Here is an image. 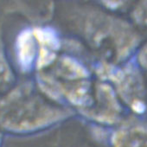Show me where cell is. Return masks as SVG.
I'll use <instances>...</instances> for the list:
<instances>
[{"label":"cell","mask_w":147,"mask_h":147,"mask_svg":"<svg viewBox=\"0 0 147 147\" xmlns=\"http://www.w3.org/2000/svg\"><path fill=\"white\" fill-rule=\"evenodd\" d=\"M13 82L14 74L6 57L2 41L0 39V93L9 89Z\"/></svg>","instance_id":"obj_4"},{"label":"cell","mask_w":147,"mask_h":147,"mask_svg":"<svg viewBox=\"0 0 147 147\" xmlns=\"http://www.w3.org/2000/svg\"><path fill=\"white\" fill-rule=\"evenodd\" d=\"M37 42L31 30H24L20 32L16 40L17 62L23 71L30 70L36 57Z\"/></svg>","instance_id":"obj_2"},{"label":"cell","mask_w":147,"mask_h":147,"mask_svg":"<svg viewBox=\"0 0 147 147\" xmlns=\"http://www.w3.org/2000/svg\"><path fill=\"white\" fill-rule=\"evenodd\" d=\"M0 142H1V136H0Z\"/></svg>","instance_id":"obj_5"},{"label":"cell","mask_w":147,"mask_h":147,"mask_svg":"<svg viewBox=\"0 0 147 147\" xmlns=\"http://www.w3.org/2000/svg\"><path fill=\"white\" fill-rule=\"evenodd\" d=\"M114 147H147V131L131 128L119 131L113 140Z\"/></svg>","instance_id":"obj_3"},{"label":"cell","mask_w":147,"mask_h":147,"mask_svg":"<svg viewBox=\"0 0 147 147\" xmlns=\"http://www.w3.org/2000/svg\"><path fill=\"white\" fill-rule=\"evenodd\" d=\"M41 112L27 86L14 88L0 99V126L12 131H28L41 125Z\"/></svg>","instance_id":"obj_1"}]
</instances>
